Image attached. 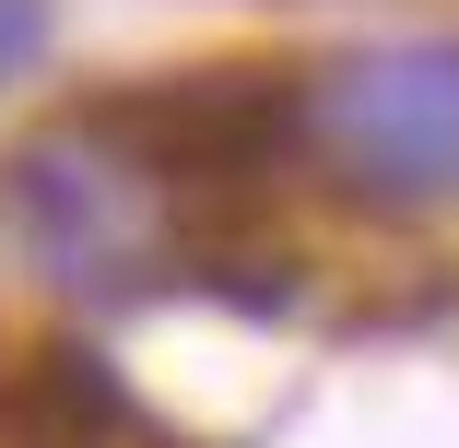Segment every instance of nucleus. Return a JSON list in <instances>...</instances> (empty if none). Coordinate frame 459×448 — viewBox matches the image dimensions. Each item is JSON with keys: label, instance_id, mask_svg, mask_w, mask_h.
I'll return each instance as SVG.
<instances>
[{"label": "nucleus", "instance_id": "nucleus-1", "mask_svg": "<svg viewBox=\"0 0 459 448\" xmlns=\"http://www.w3.org/2000/svg\"><path fill=\"white\" fill-rule=\"evenodd\" d=\"M0 236H13V259L48 295H71V307H130V295H153L177 272L165 189L95 119H59V130L0 154Z\"/></svg>", "mask_w": 459, "mask_h": 448}, {"label": "nucleus", "instance_id": "nucleus-2", "mask_svg": "<svg viewBox=\"0 0 459 448\" xmlns=\"http://www.w3.org/2000/svg\"><path fill=\"white\" fill-rule=\"evenodd\" d=\"M307 154L365 201H459V36L353 48L307 83Z\"/></svg>", "mask_w": 459, "mask_h": 448}, {"label": "nucleus", "instance_id": "nucleus-3", "mask_svg": "<svg viewBox=\"0 0 459 448\" xmlns=\"http://www.w3.org/2000/svg\"><path fill=\"white\" fill-rule=\"evenodd\" d=\"M153 189H259L307 154V83L271 71V59H212V71H165V83H130V95H95L82 107Z\"/></svg>", "mask_w": 459, "mask_h": 448}, {"label": "nucleus", "instance_id": "nucleus-4", "mask_svg": "<svg viewBox=\"0 0 459 448\" xmlns=\"http://www.w3.org/2000/svg\"><path fill=\"white\" fill-rule=\"evenodd\" d=\"M36 36H48V0H0V83L36 59Z\"/></svg>", "mask_w": 459, "mask_h": 448}]
</instances>
